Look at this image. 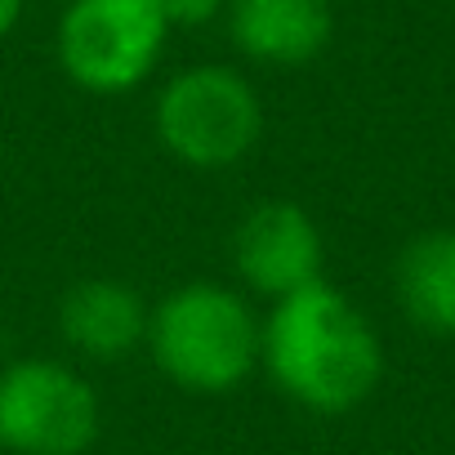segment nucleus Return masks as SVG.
<instances>
[{
  "instance_id": "nucleus-1",
  "label": "nucleus",
  "mask_w": 455,
  "mask_h": 455,
  "mask_svg": "<svg viewBox=\"0 0 455 455\" xmlns=\"http://www.w3.org/2000/svg\"><path fill=\"white\" fill-rule=\"evenodd\" d=\"M259 362L291 402L317 415H344L362 406L384 375L375 326L326 277L273 299Z\"/></svg>"
},
{
  "instance_id": "nucleus-2",
  "label": "nucleus",
  "mask_w": 455,
  "mask_h": 455,
  "mask_svg": "<svg viewBox=\"0 0 455 455\" xmlns=\"http://www.w3.org/2000/svg\"><path fill=\"white\" fill-rule=\"evenodd\" d=\"M148 353L183 393L223 397L237 393L259 366L264 326L246 295L219 282H188L152 308Z\"/></svg>"
},
{
  "instance_id": "nucleus-3",
  "label": "nucleus",
  "mask_w": 455,
  "mask_h": 455,
  "mask_svg": "<svg viewBox=\"0 0 455 455\" xmlns=\"http://www.w3.org/2000/svg\"><path fill=\"white\" fill-rule=\"evenodd\" d=\"M264 134L259 90L223 63H196L156 94V139L188 170H228Z\"/></svg>"
},
{
  "instance_id": "nucleus-4",
  "label": "nucleus",
  "mask_w": 455,
  "mask_h": 455,
  "mask_svg": "<svg viewBox=\"0 0 455 455\" xmlns=\"http://www.w3.org/2000/svg\"><path fill=\"white\" fill-rule=\"evenodd\" d=\"M170 23L152 0H68L59 19V68L85 94H130L165 54Z\"/></svg>"
},
{
  "instance_id": "nucleus-5",
  "label": "nucleus",
  "mask_w": 455,
  "mask_h": 455,
  "mask_svg": "<svg viewBox=\"0 0 455 455\" xmlns=\"http://www.w3.org/2000/svg\"><path fill=\"white\" fill-rule=\"evenodd\" d=\"M103 406L94 384L54 357L0 366V451L85 455L99 442Z\"/></svg>"
},
{
  "instance_id": "nucleus-6",
  "label": "nucleus",
  "mask_w": 455,
  "mask_h": 455,
  "mask_svg": "<svg viewBox=\"0 0 455 455\" xmlns=\"http://www.w3.org/2000/svg\"><path fill=\"white\" fill-rule=\"evenodd\" d=\"M233 268L268 299H286L322 282L326 242L317 219L299 201H259L233 233Z\"/></svg>"
},
{
  "instance_id": "nucleus-7",
  "label": "nucleus",
  "mask_w": 455,
  "mask_h": 455,
  "mask_svg": "<svg viewBox=\"0 0 455 455\" xmlns=\"http://www.w3.org/2000/svg\"><path fill=\"white\" fill-rule=\"evenodd\" d=\"M223 14L233 45L264 68H308L335 32L331 0H228Z\"/></svg>"
},
{
  "instance_id": "nucleus-8",
  "label": "nucleus",
  "mask_w": 455,
  "mask_h": 455,
  "mask_svg": "<svg viewBox=\"0 0 455 455\" xmlns=\"http://www.w3.org/2000/svg\"><path fill=\"white\" fill-rule=\"evenodd\" d=\"M152 308L148 299L116 277H85L59 304V335L81 357L94 362H125L148 344Z\"/></svg>"
},
{
  "instance_id": "nucleus-9",
  "label": "nucleus",
  "mask_w": 455,
  "mask_h": 455,
  "mask_svg": "<svg viewBox=\"0 0 455 455\" xmlns=\"http://www.w3.org/2000/svg\"><path fill=\"white\" fill-rule=\"evenodd\" d=\"M397 304L402 313L433 335H455V233H419L397 255Z\"/></svg>"
},
{
  "instance_id": "nucleus-10",
  "label": "nucleus",
  "mask_w": 455,
  "mask_h": 455,
  "mask_svg": "<svg viewBox=\"0 0 455 455\" xmlns=\"http://www.w3.org/2000/svg\"><path fill=\"white\" fill-rule=\"evenodd\" d=\"M152 5L161 10V19L174 28H205L210 19H219L228 10V0H152Z\"/></svg>"
},
{
  "instance_id": "nucleus-11",
  "label": "nucleus",
  "mask_w": 455,
  "mask_h": 455,
  "mask_svg": "<svg viewBox=\"0 0 455 455\" xmlns=\"http://www.w3.org/2000/svg\"><path fill=\"white\" fill-rule=\"evenodd\" d=\"M23 10H28V0H0V41H5V36L19 28Z\"/></svg>"
}]
</instances>
